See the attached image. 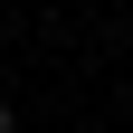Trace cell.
<instances>
[{"instance_id":"6da1fadb","label":"cell","mask_w":133,"mask_h":133,"mask_svg":"<svg viewBox=\"0 0 133 133\" xmlns=\"http://www.w3.org/2000/svg\"><path fill=\"white\" fill-rule=\"evenodd\" d=\"M0 133H10V95H0Z\"/></svg>"}]
</instances>
